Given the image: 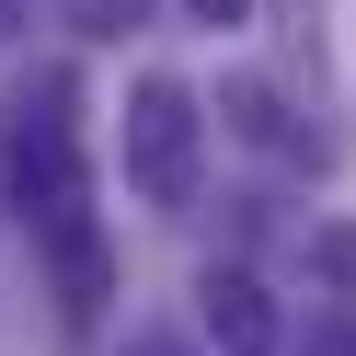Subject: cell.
Segmentation results:
<instances>
[{"instance_id":"obj_11","label":"cell","mask_w":356,"mask_h":356,"mask_svg":"<svg viewBox=\"0 0 356 356\" xmlns=\"http://www.w3.org/2000/svg\"><path fill=\"white\" fill-rule=\"evenodd\" d=\"M138 356H172V345H138Z\"/></svg>"},{"instance_id":"obj_6","label":"cell","mask_w":356,"mask_h":356,"mask_svg":"<svg viewBox=\"0 0 356 356\" xmlns=\"http://www.w3.org/2000/svg\"><path fill=\"white\" fill-rule=\"evenodd\" d=\"M287 356H356V322H345V310H322V322H310Z\"/></svg>"},{"instance_id":"obj_1","label":"cell","mask_w":356,"mask_h":356,"mask_svg":"<svg viewBox=\"0 0 356 356\" xmlns=\"http://www.w3.org/2000/svg\"><path fill=\"white\" fill-rule=\"evenodd\" d=\"M0 207L24 230H58V218L92 207V161H81V70L47 58L24 92L0 104Z\"/></svg>"},{"instance_id":"obj_4","label":"cell","mask_w":356,"mask_h":356,"mask_svg":"<svg viewBox=\"0 0 356 356\" xmlns=\"http://www.w3.org/2000/svg\"><path fill=\"white\" fill-rule=\"evenodd\" d=\"M195 310H207L218 356H276V299H264L241 264H207V276H195Z\"/></svg>"},{"instance_id":"obj_5","label":"cell","mask_w":356,"mask_h":356,"mask_svg":"<svg viewBox=\"0 0 356 356\" xmlns=\"http://www.w3.org/2000/svg\"><path fill=\"white\" fill-rule=\"evenodd\" d=\"M218 127L253 138V149H310V161H322V138H299V127H287V92H276V81H253V70L218 81Z\"/></svg>"},{"instance_id":"obj_2","label":"cell","mask_w":356,"mask_h":356,"mask_svg":"<svg viewBox=\"0 0 356 356\" xmlns=\"http://www.w3.org/2000/svg\"><path fill=\"white\" fill-rule=\"evenodd\" d=\"M115 149H127V195L161 207V218H184V207H195V172H207V104H195V81L138 70V81H127Z\"/></svg>"},{"instance_id":"obj_3","label":"cell","mask_w":356,"mask_h":356,"mask_svg":"<svg viewBox=\"0 0 356 356\" xmlns=\"http://www.w3.org/2000/svg\"><path fill=\"white\" fill-rule=\"evenodd\" d=\"M35 253H47L58 322H104V299H115V241L92 230V207H81V218H58V230H35Z\"/></svg>"},{"instance_id":"obj_9","label":"cell","mask_w":356,"mask_h":356,"mask_svg":"<svg viewBox=\"0 0 356 356\" xmlns=\"http://www.w3.org/2000/svg\"><path fill=\"white\" fill-rule=\"evenodd\" d=\"M184 12H195V24H207V35H230V24H253V0H184Z\"/></svg>"},{"instance_id":"obj_10","label":"cell","mask_w":356,"mask_h":356,"mask_svg":"<svg viewBox=\"0 0 356 356\" xmlns=\"http://www.w3.org/2000/svg\"><path fill=\"white\" fill-rule=\"evenodd\" d=\"M35 24V0H0V47H12V35H24Z\"/></svg>"},{"instance_id":"obj_7","label":"cell","mask_w":356,"mask_h":356,"mask_svg":"<svg viewBox=\"0 0 356 356\" xmlns=\"http://www.w3.org/2000/svg\"><path fill=\"white\" fill-rule=\"evenodd\" d=\"M70 24H81V35H127V24H138V0H70Z\"/></svg>"},{"instance_id":"obj_8","label":"cell","mask_w":356,"mask_h":356,"mask_svg":"<svg viewBox=\"0 0 356 356\" xmlns=\"http://www.w3.org/2000/svg\"><path fill=\"white\" fill-rule=\"evenodd\" d=\"M310 253H322V287H356V230H322Z\"/></svg>"}]
</instances>
